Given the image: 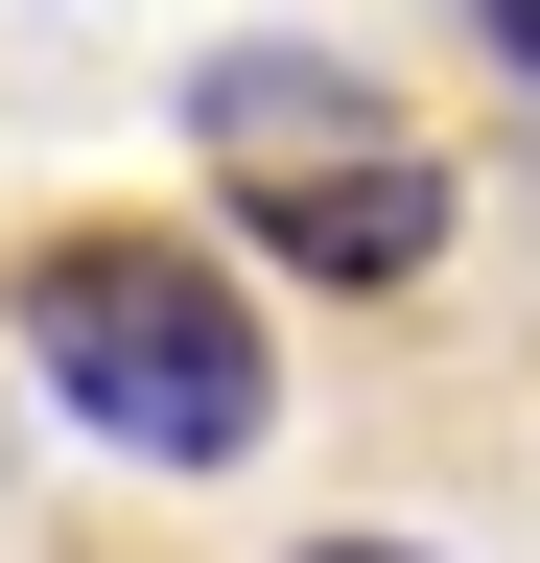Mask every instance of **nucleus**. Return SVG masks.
<instances>
[{
  "label": "nucleus",
  "mask_w": 540,
  "mask_h": 563,
  "mask_svg": "<svg viewBox=\"0 0 540 563\" xmlns=\"http://www.w3.org/2000/svg\"><path fill=\"white\" fill-rule=\"evenodd\" d=\"M24 376L95 422L118 470H235L283 422V352H258V282L188 235H47L24 258Z\"/></svg>",
  "instance_id": "f257e3e1"
},
{
  "label": "nucleus",
  "mask_w": 540,
  "mask_h": 563,
  "mask_svg": "<svg viewBox=\"0 0 540 563\" xmlns=\"http://www.w3.org/2000/svg\"><path fill=\"white\" fill-rule=\"evenodd\" d=\"M188 141H212L235 235L283 282H423L447 258V165H423V118H399L353 47H212L188 70Z\"/></svg>",
  "instance_id": "f03ea898"
},
{
  "label": "nucleus",
  "mask_w": 540,
  "mask_h": 563,
  "mask_svg": "<svg viewBox=\"0 0 540 563\" xmlns=\"http://www.w3.org/2000/svg\"><path fill=\"white\" fill-rule=\"evenodd\" d=\"M470 24H494V47H517V70H540V0H470Z\"/></svg>",
  "instance_id": "7ed1b4c3"
},
{
  "label": "nucleus",
  "mask_w": 540,
  "mask_h": 563,
  "mask_svg": "<svg viewBox=\"0 0 540 563\" xmlns=\"http://www.w3.org/2000/svg\"><path fill=\"white\" fill-rule=\"evenodd\" d=\"M306 563H423V540H306Z\"/></svg>",
  "instance_id": "20e7f679"
}]
</instances>
